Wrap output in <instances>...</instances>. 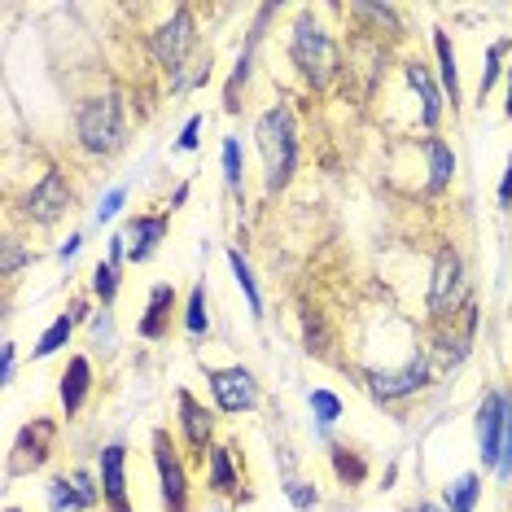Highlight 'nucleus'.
I'll use <instances>...</instances> for the list:
<instances>
[{"instance_id":"27","label":"nucleus","mask_w":512,"mask_h":512,"mask_svg":"<svg viewBox=\"0 0 512 512\" xmlns=\"http://www.w3.org/2000/svg\"><path fill=\"white\" fill-rule=\"evenodd\" d=\"M224 176H228V184L241 180V145H237V141L224 145Z\"/></svg>"},{"instance_id":"39","label":"nucleus","mask_w":512,"mask_h":512,"mask_svg":"<svg viewBox=\"0 0 512 512\" xmlns=\"http://www.w3.org/2000/svg\"><path fill=\"white\" fill-rule=\"evenodd\" d=\"M508 119H512V88H508Z\"/></svg>"},{"instance_id":"5","label":"nucleus","mask_w":512,"mask_h":512,"mask_svg":"<svg viewBox=\"0 0 512 512\" xmlns=\"http://www.w3.org/2000/svg\"><path fill=\"white\" fill-rule=\"evenodd\" d=\"M504 425H508V403H504V394H486L482 416H477V442H482L486 469H499V456H504Z\"/></svg>"},{"instance_id":"33","label":"nucleus","mask_w":512,"mask_h":512,"mask_svg":"<svg viewBox=\"0 0 512 512\" xmlns=\"http://www.w3.org/2000/svg\"><path fill=\"white\" fill-rule=\"evenodd\" d=\"M289 499H294L298 508H311V504H316V491H307L302 482H289Z\"/></svg>"},{"instance_id":"2","label":"nucleus","mask_w":512,"mask_h":512,"mask_svg":"<svg viewBox=\"0 0 512 512\" xmlns=\"http://www.w3.org/2000/svg\"><path fill=\"white\" fill-rule=\"evenodd\" d=\"M294 62L316 88L329 84V79L337 75V49H333V40L324 36L320 22L298 18V27H294Z\"/></svg>"},{"instance_id":"14","label":"nucleus","mask_w":512,"mask_h":512,"mask_svg":"<svg viewBox=\"0 0 512 512\" xmlns=\"http://www.w3.org/2000/svg\"><path fill=\"white\" fill-rule=\"evenodd\" d=\"M171 307H176V289H171V285H154V294H149V316L141 320V333L145 337H162Z\"/></svg>"},{"instance_id":"29","label":"nucleus","mask_w":512,"mask_h":512,"mask_svg":"<svg viewBox=\"0 0 512 512\" xmlns=\"http://www.w3.org/2000/svg\"><path fill=\"white\" fill-rule=\"evenodd\" d=\"M337 473L351 477V482H359V477H364V464H359L355 456H346V447H337Z\"/></svg>"},{"instance_id":"9","label":"nucleus","mask_w":512,"mask_h":512,"mask_svg":"<svg viewBox=\"0 0 512 512\" xmlns=\"http://www.w3.org/2000/svg\"><path fill=\"white\" fill-rule=\"evenodd\" d=\"M49 442H53V421H36V425L22 429V438H18V456H14V473L36 469V464L49 456Z\"/></svg>"},{"instance_id":"16","label":"nucleus","mask_w":512,"mask_h":512,"mask_svg":"<svg viewBox=\"0 0 512 512\" xmlns=\"http://www.w3.org/2000/svg\"><path fill=\"white\" fill-rule=\"evenodd\" d=\"M84 394H88V359H71V368L62 377V407L66 412H79Z\"/></svg>"},{"instance_id":"26","label":"nucleus","mask_w":512,"mask_h":512,"mask_svg":"<svg viewBox=\"0 0 512 512\" xmlns=\"http://www.w3.org/2000/svg\"><path fill=\"white\" fill-rule=\"evenodd\" d=\"M311 407H316V416L324 425L342 416V403H337V394H329V390H311Z\"/></svg>"},{"instance_id":"38","label":"nucleus","mask_w":512,"mask_h":512,"mask_svg":"<svg viewBox=\"0 0 512 512\" xmlns=\"http://www.w3.org/2000/svg\"><path fill=\"white\" fill-rule=\"evenodd\" d=\"M416 512H442V508H434V504H421V508H416Z\"/></svg>"},{"instance_id":"11","label":"nucleus","mask_w":512,"mask_h":512,"mask_svg":"<svg viewBox=\"0 0 512 512\" xmlns=\"http://www.w3.org/2000/svg\"><path fill=\"white\" fill-rule=\"evenodd\" d=\"M101 482H106V499L114 504V512H132L127 508V486H123V447L114 442L101 456Z\"/></svg>"},{"instance_id":"28","label":"nucleus","mask_w":512,"mask_h":512,"mask_svg":"<svg viewBox=\"0 0 512 512\" xmlns=\"http://www.w3.org/2000/svg\"><path fill=\"white\" fill-rule=\"evenodd\" d=\"M123 197H127L123 189H110V193H106V202H101V206H97V224H106V219H114V215H119Z\"/></svg>"},{"instance_id":"20","label":"nucleus","mask_w":512,"mask_h":512,"mask_svg":"<svg viewBox=\"0 0 512 512\" xmlns=\"http://www.w3.org/2000/svg\"><path fill=\"white\" fill-rule=\"evenodd\" d=\"M228 263H232V276H237V285L246 289V302H250V311H254V316H263V298H259V285H254V272H250V263L241 259L237 250L228 254Z\"/></svg>"},{"instance_id":"37","label":"nucleus","mask_w":512,"mask_h":512,"mask_svg":"<svg viewBox=\"0 0 512 512\" xmlns=\"http://www.w3.org/2000/svg\"><path fill=\"white\" fill-rule=\"evenodd\" d=\"M14 377V346H5V381Z\"/></svg>"},{"instance_id":"23","label":"nucleus","mask_w":512,"mask_h":512,"mask_svg":"<svg viewBox=\"0 0 512 512\" xmlns=\"http://www.w3.org/2000/svg\"><path fill=\"white\" fill-rule=\"evenodd\" d=\"M429 158H434V189H442L451 180V171H456V158L442 141H429Z\"/></svg>"},{"instance_id":"15","label":"nucleus","mask_w":512,"mask_h":512,"mask_svg":"<svg viewBox=\"0 0 512 512\" xmlns=\"http://www.w3.org/2000/svg\"><path fill=\"white\" fill-rule=\"evenodd\" d=\"M180 412H184V434H189V447L202 451L206 442H211V412H206V407H197L189 394H180Z\"/></svg>"},{"instance_id":"10","label":"nucleus","mask_w":512,"mask_h":512,"mask_svg":"<svg viewBox=\"0 0 512 512\" xmlns=\"http://www.w3.org/2000/svg\"><path fill=\"white\" fill-rule=\"evenodd\" d=\"M421 381H425V364L416 359V364H407L403 372H377V377H372V394H377V399H399V394L421 386Z\"/></svg>"},{"instance_id":"13","label":"nucleus","mask_w":512,"mask_h":512,"mask_svg":"<svg viewBox=\"0 0 512 512\" xmlns=\"http://www.w3.org/2000/svg\"><path fill=\"white\" fill-rule=\"evenodd\" d=\"M456 285H460V259L456 254H442L438 259V272H434V289H429V307L442 316V307H447V298L456 294Z\"/></svg>"},{"instance_id":"34","label":"nucleus","mask_w":512,"mask_h":512,"mask_svg":"<svg viewBox=\"0 0 512 512\" xmlns=\"http://www.w3.org/2000/svg\"><path fill=\"white\" fill-rule=\"evenodd\" d=\"M197 132H202V119H189V123H184V136H180V149H193V145H197Z\"/></svg>"},{"instance_id":"21","label":"nucleus","mask_w":512,"mask_h":512,"mask_svg":"<svg viewBox=\"0 0 512 512\" xmlns=\"http://www.w3.org/2000/svg\"><path fill=\"white\" fill-rule=\"evenodd\" d=\"M447 504H451V512H473V504H477V477L473 473H464V477L451 482Z\"/></svg>"},{"instance_id":"6","label":"nucleus","mask_w":512,"mask_h":512,"mask_svg":"<svg viewBox=\"0 0 512 512\" xmlns=\"http://www.w3.org/2000/svg\"><path fill=\"white\" fill-rule=\"evenodd\" d=\"M154 447H158V477H162V504L171 512H184L189 508V486H184V464L176 460V447L167 442V434H154Z\"/></svg>"},{"instance_id":"36","label":"nucleus","mask_w":512,"mask_h":512,"mask_svg":"<svg viewBox=\"0 0 512 512\" xmlns=\"http://www.w3.org/2000/svg\"><path fill=\"white\" fill-rule=\"evenodd\" d=\"M499 202H512V158H508V176H504V189H499Z\"/></svg>"},{"instance_id":"30","label":"nucleus","mask_w":512,"mask_h":512,"mask_svg":"<svg viewBox=\"0 0 512 512\" xmlns=\"http://www.w3.org/2000/svg\"><path fill=\"white\" fill-rule=\"evenodd\" d=\"M92 285H97V294L101 298H114V263H106V267H97V276H92Z\"/></svg>"},{"instance_id":"3","label":"nucleus","mask_w":512,"mask_h":512,"mask_svg":"<svg viewBox=\"0 0 512 512\" xmlns=\"http://www.w3.org/2000/svg\"><path fill=\"white\" fill-rule=\"evenodd\" d=\"M79 141L92 154H114L123 145V106L119 97H97L79 110Z\"/></svg>"},{"instance_id":"31","label":"nucleus","mask_w":512,"mask_h":512,"mask_svg":"<svg viewBox=\"0 0 512 512\" xmlns=\"http://www.w3.org/2000/svg\"><path fill=\"white\" fill-rule=\"evenodd\" d=\"M512 473V403H508V425H504V456H499V477Z\"/></svg>"},{"instance_id":"40","label":"nucleus","mask_w":512,"mask_h":512,"mask_svg":"<svg viewBox=\"0 0 512 512\" xmlns=\"http://www.w3.org/2000/svg\"><path fill=\"white\" fill-rule=\"evenodd\" d=\"M9 512H18V508H9Z\"/></svg>"},{"instance_id":"25","label":"nucleus","mask_w":512,"mask_h":512,"mask_svg":"<svg viewBox=\"0 0 512 512\" xmlns=\"http://www.w3.org/2000/svg\"><path fill=\"white\" fill-rule=\"evenodd\" d=\"M184 324H189V333H193V337H202V333H206V289H202V285L193 289V298H189V316H184Z\"/></svg>"},{"instance_id":"22","label":"nucleus","mask_w":512,"mask_h":512,"mask_svg":"<svg viewBox=\"0 0 512 512\" xmlns=\"http://www.w3.org/2000/svg\"><path fill=\"white\" fill-rule=\"evenodd\" d=\"M71 329H75V320H71V316L53 320V324H49V333H44V337H40V346H36V359H44V355H53V351H57V346H62V342H66V337H71Z\"/></svg>"},{"instance_id":"17","label":"nucleus","mask_w":512,"mask_h":512,"mask_svg":"<svg viewBox=\"0 0 512 512\" xmlns=\"http://www.w3.org/2000/svg\"><path fill=\"white\" fill-rule=\"evenodd\" d=\"M211 491H219V495H237L241 491L237 473H232V460H228V447L211 451Z\"/></svg>"},{"instance_id":"12","label":"nucleus","mask_w":512,"mask_h":512,"mask_svg":"<svg viewBox=\"0 0 512 512\" xmlns=\"http://www.w3.org/2000/svg\"><path fill=\"white\" fill-rule=\"evenodd\" d=\"M162 232H167V219H132V224H127L123 237L132 241V259H136V263H145L149 254L158 250Z\"/></svg>"},{"instance_id":"32","label":"nucleus","mask_w":512,"mask_h":512,"mask_svg":"<svg viewBox=\"0 0 512 512\" xmlns=\"http://www.w3.org/2000/svg\"><path fill=\"white\" fill-rule=\"evenodd\" d=\"M499 53H504V44H495L491 57H486V71H482V97L495 88V75H499V71H495V62H499Z\"/></svg>"},{"instance_id":"4","label":"nucleus","mask_w":512,"mask_h":512,"mask_svg":"<svg viewBox=\"0 0 512 512\" xmlns=\"http://www.w3.org/2000/svg\"><path fill=\"white\" fill-rule=\"evenodd\" d=\"M193 40H197V31H193V18H189V9H180L176 18L167 22V27L158 31V40H154V49H158V62L167 66V71H184V62H189V49H193Z\"/></svg>"},{"instance_id":"1","label":"nucleus","mask_w":512,"mask_h":512,"mask_svg":"<svg viewBox=\"0 0 512 512\" xmlns=\"http://www.w3.org/2000/svg\"><path fill=\"white\" fill-rule=\"evenodd\" d=\"M259 149L267 162V189H281L294 171V154H298V136H294V119L285 106L267 110L259 119Z\"/></svg>"},{"instance_id":"19","label":"nucleus","mask_w":512,"mask_h":512,"mask_svg":"<svg viewBox=\"0 0 512 512\" xmlns=\"http://www.w3.org/2000/svg\"><path fill=\"white\" fill-rule=\"evenodd\" d=\"M49 504H53V512H75V508H84L88 499L79 495L75 477H71V482H66V477H53V482H49Z\"/></svg>"},{"instance_id":"35","label":"nucleus","mask_w":512,"mask_h":512,"mask_svg":"<svg viewBox=\"0 0 512 512\" xmlns=\"http://www.w3.org/2000/svg\"><path fill=\"white\" fill-rule=\"evenodd\" d=\"M18 263H22V254H18V246H14V241H9V246H5V272H14Z\"/></svg>"},{"instance_id":"8","label":"nucleus","mask_w":512,"mask_h":512,"mask_svg":"<svg viewBox=\"0 0 512 512\" xmlns=\"http://www.w3.org/2000/svg\"><path fill=\"white\" fill-rule=\"evenodd\" d=\"M66 202H71V189H66V180L57 176V171H49V176H44L36 189H31V197H27V211L36 215V219H44V224H49V219H57L66 211Z\"/></svg>"},{"instance_id":"18","label":"nucleus","mask_w":512,"mask_h":512,"mask_svg":"<svg viewBox=\"0 0 512 512\" xmlns=\"http://www.w3.org/2000/svg\"><path fill=\"white\" fill-rule=\"evenodd\" d=\"M407 79H412V88L421 92V110H425V123H438V88L429 84L425 66H421V62H412V66H407Z\"/></svg>"},{"instance_id":"24","label":"nucleus","mask_w":512,"mask_h":512,"mask_svg":"<svg viewBox=\"0 0 512 512\" xmlns=\"http://www.w3.org/2000/svg\"><path fill=\"white\" fill-rule=\"evenodd\" d=\"M434 44H438V62H442V84H447V92H451V101H456V53H451V40L442 36H434Z\"/></svg>"},{"instance_id":"7","label":"nucleus","mask_w":512,"mask_h":512,"mask_svg":"<svg viewBox=\"0 0 512 512\" xmlns=\"http://www.w3.org/2000/svg\"><path fill=\"white\" fill-rule=\"evenodd\" d=\"M211 390L224 412H246L259 399V390H254V377L246 368H224V372H211Z\"/></svg>"}]
</instances>
